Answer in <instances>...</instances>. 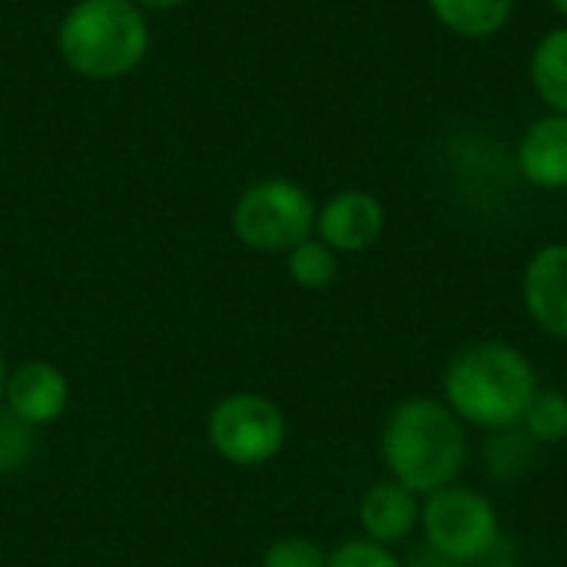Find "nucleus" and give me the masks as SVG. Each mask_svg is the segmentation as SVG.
Wrapping results in <instances>:
<instances>
[{
    "mask_svg": "<svg viewBox=\"0 0 567 567\" xmlns=\"http://www.w3.org/2000/svg\"><path fill=\"white\" fill-rule=\"evenodd\" d=\"M382 465L392 482L429 498L455 482L468 465V425L435 395L402 399L379 435Z\"/></svg>",
    "mask_w": 567,
    "mask_h": 567,
    "instance_id": "1",
    "label": "nucleus"
},
{
    "mask_svg": "<svg viewBox=\"0 0 567 567\" xmlns=\"http://www.w3.org/2000/svg\"><path fill=\"white\" fill-rule=\"evenodd\" d=\"M542 389L535 362L505 339H482L458 349L442 372V402L478 432L522 425Z\"/></svg>",
    "mask_w": 567,
    "mask_h": 567,
    "instance_id": "2",
    "label": "nucleus"
},
{
    "mask_svg": "<svg viewBox=\"0 0 567 567\" xmlns=\"http://www.w3.org/2000/svg\"><path fill=\"white\" fill-rule=\"evenodd\" d=\"M63 63L86 80H120L150 50V27L133 0H80L56 30Z\"/></svg>",
    "mask_w": 567,
    "mask_h": 567,
    "instance_id": "3",
    "label": "nucleus"
},
{
    "mask_svg": "<svg viewBox=\"0 0 567 567\" xmlns=\"http://www.w3.org/2000/svg\"><path fill=\"white\" fill-rule=\"evenodd\" d=\"M419 535L429 551L452 565H485L502 545V515L485 492L455 482L422 498Z\"/></svg>",
    "mask_w": 567,
    "mask_h": 567,
    "instance_id": "4",
    "label": "nucleus"
},
{
    "mask_svg": "<svg viewBox=\"0 0 567 567\" xmlns=\"http://www.w3.org/2000/svg\"><path fill=\"white\" fill-rule=\"evenodd\" d=\"M316 213L319 206L306 186L286 176H269L239 196L233 209V233L246 249L276 256L316 236Z\"/></svg>",
    "mask_w": 567,
    "mask_h": 567,
    "instance_id": "5",
    "label": "nucleus"
},
{
    "mask_svg": "<svg viewBox=\"0 0 567 567\" xmlns=\"http://www.w3.org/2000/svg\"><path fill=\"white\" fill-rule=\"evenodd\" d=\"M206 429L216 455L239 468H259L272 462L289 439L282 409L259 392H236L216 402Z\"/></svg>",
    "mask_w": 567,
    "mask_h": 567,
    "instance_id": "6",
    "label": "nucleus"
},
{
    "mask_svg": "<svg viewBox=\"0 0 567 567\" xmlns=\"http://www.w3.org/2000/svg\"><path fill=\"white\" fill-rule=\"evenodd\" d=\"M385 233V203L369 189H342L316 213V236L339 256L372 249Z\"/></svg>",
    "mask_w": 567,
    "mask_h": 567,
    "instance_id": "7",
    "label": "nucleus"
},
{
    "mask_svg": "<svg viewBox=\"0 0 567 567\" xmlns=\"http://www.w3.org/2000/svg\"><path fill=\"white\" fill-rule=\"evenodd\" d=\"M518 292L528 319L545 336L567 342V243H545L528 256Z\"/></svg>",
    "mask_w": 567,
    "mask_h": 567,
    "instance_id": "8",
    "label": "nucleus"
},
{
    "mask_svg": "<svg viewBox=\"0 0 567 567\" xmlns=\"http://www.w3.org/2000/svg\"><path fill=\"white\" fill-rule=\"evenodd\" d=\"M515 169L532 189H567V116L542 113L515 143Z\"/></svg>",
    "mask_w": 567,
    "mask_h": 567,
    "instance_id": "9",
    "label": "nucleus"
},
{
    "mask_svg": "<svg viewBox=\"0 0 567 567\" xmlns=\"http://www.w3.org/2000/svg\"><path fill=\"white\" fill-rule=\"evenodd\" d=\"M419 525H422V498L415 492H409L405 485L392 482L389 475L382 482L369 485L365 495L359 498L362 538H369L375 545L399 548L412 535H419Z\"/></svg>",
    "mask_w": 567,
    "mask_h": 567,
    "instance_id": "10",
    "label": "nucleus"
},
{
    "mask_svg": "<svg viewBox=\"0 0 567 567\" xmlns=\"http://www.w3.org/2000/svg\"><path fill=\"white\" fill-rule=\"evenodd\" d=\"M3 405L20 422H27L30 429L50 425L70 405V382H66V375L53 362H43V359L23 362L7 379Z\"/></svg>",
    "mask_w": 567,
    "mask_h": 567,
    "instance_id": "11",
    "label": "nucleus"
},
{
    "mask_svg": "<svg viewBox=\"0 0 567 567\" xmlns=\"http://www.w3.org/2000/svg\"><path fill=\"white\" fill-rule=\"evenodd\" d=\"M435 23L462 40H492L515 20L518 0H425Z\"/></svg>",
    "mask_w": 567,
    "mask_h": 567,
    "instance_id": "12",
    "label": "nucleus"
},
{
    "mask_svg": "<svg viewBox=\"0 0 567 567\" xmlns=\"http://www.w3.org/2000/svg\"><path fill=\"white\" fill-rule=\"evenodd\" d=\"M528 80L545 113L567 116V23L545 30L528 56Z\"/></svg>",
    "mask_w": 567,
    "mask_h": 567,
    "instance_id": "13",
    "label": "nucleus"
},
{
    "mask_svg": "<svg viewBox=\"0 0 567 567\" xmlns=\"http://www.w3.org/2000/svg\"><path fill=\"white\" fill-rule=\"evenodd\" d=\"M542 445H535V439L522 429H498V432H485V445H482V462L488 478L495 482H518L528 475V468L535 465V452Z\"/></svg>",
    "mask_w": 567,
    "mask_h": 567,
    "instance_id": "14",
    "label": "nucleus"
},
{
    "mask_svg": "<svg viewBox=\"0 0 567 567\" xmlns=\"http://www.w3.org/2000/svg\"><path fill=\"white\" fill-rule=\"evenodd\" d=\"M286 266H289V276L299 289H326L336 282L339 276V252L329 249L319 236H309L302 239L296 249L286 252Z\"/></svg>",
    "mask_w": 567,
    "mask_h": 567,
    "instance_id": "15",
    "label": "nucleus"
},
{
    "mask_svg": "<svg viewBox=\"0 0 567 567\" xmlns=\"http://www.w3.org/2000/svg\"><path fill=\"white\" fill-rule=\"evenodd\" d=\"M522 429L535 439V445H561L567 442V395L561 389L542 385L522 419Z\"/></svg>",
    "mask_w": 567,
    "mask_h": 567,
    "instance_id": "16",
    "label": "nucleus"
},
{
    "mask_svg": "<svg viewBox=\"0 0 567 567\" xmlns=\"http://www.w3.org/2000/svg\"><path fill=\"white\" fill-rule=\"evenodd\" d=\"M33 458V429L10 409H0V475L20 472Z\"/></svg>",
    "mask_w": 567,
    "mask_h": 567,
    "instance_id": "17",
    "label": "nucleus"
},
{
    "mask_svg": "<svg viewBox=\"0 0 567 567\" xmlns=\"http://www.w3.org/2000/svg\"><path fill=\"white\" fill-rule=\"evenodd\" d=\"M326 561H329V551H322L319 542L302 538V535L276 538L262 555V567H326Z\"/></svg>",
    "mask_w": 567,
    "mask_h": 567,
    "instance_id": "18",
    "label": "nucleus"
},
{
    "mask_svg": "<svg viewBox=\"0 0 567 567\" xmlns=\"http://www.w3.org/2000/svg\"><path fill=\"white\" fill-rule=\"evenodd\" d=\"M326 567H405V561L395 555V548L375 545L369 538H349L329 551Z\"/></svg>",
    "mask_w": 567,
    "mask_h": 567,
    "instance_id": "19",
    "label": "nucleus"
},
{
    "mask_svg": "<svg viewBox=\"0 0 567 567\" xmlns=\"http://www.w3.org/2000/svg\"><path fill=\"white\" fill-rule=\"evenodd\" d=\"M405 567H458L452 565V561H445V558H439L435 551H429V548H422L419 555H415V561H409Z\"/></svg>",
    "mask_w": 567,
    "mask_h": 567,
    "instance_id": "20",
    "label": "nucleus"
},
{
    "mask_svg": "<svg viewBox=\"0 0 567 567\" xmlns=\"http://www.w3.org/2000/svg\"><path fill=\"white\" fill-rule=\"evenodd\" d=\"M140 10L143 7H150V10H173V7H179V3H186V0H133Z\"/></svg>",
    "mask_w": 567,
    "mask_h": 567,
    "instance_id": "21",
    "label": "nucleus"
},
{
    "mask_svg": "<svg viewBox=\"0 0 567 567\" xmlns=\"http://www.w3.org/2000/svg\"><path fill=\"white\" fill-rule=\"evenodd\" d=\"M7 379H10V369H7V359L0 352V405H3V392H7Z\"/></svg>",
    "mask_w": 567,
    "mask_h": 567,
    "instance_id": "22",
    "label": "nucleus"
},
{
    "mask_svg": "<svg viewBox=\"0 0 567 567\" xmlns=\"http://www.w3.org/2000/svg\"><path fill=\"white\" fill-rule=\"evenodd\" d=\"M551 7H555V10H558V13L567 20V0H551Z\"/></svg>",
    "mask_w": 567,
    "mask_h": 567,
    "instance_id": "23",
    "label": "nucleus"
},
{
    "mask_svg": "<svg viewBox=\"0 0 567 567\" xmlns=\"http://www.w3.org/2000/svg\"><path fill=\"white\" fill-rule=\"evenodd\" d=\"M485 567H522V565H512V561H492V565Z\"/></svg>",
    "mask_w": 567,
    "mask_h": 567,
    "instance_id": "24",
    "label": "nucleus"
}]
</instances>
